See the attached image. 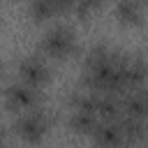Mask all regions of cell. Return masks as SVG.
<instances>
[{
  "mask_svg": "<svg viewBox=\"0 0 148 148\" xmlns=\"http://www.w3.org/2000/svg\"><path fill=\"white\" fill-rule=\"evenodd\" d=\"M79 49L76 44V32L67 21H53L39 37V51L49 58H69Z\"/></svg>",
  "mask_w": 148,
  "mask_h": 148,
  "instance_id": "1",
  "label": "cell"
},
{
  "mask_svg": "<svg viewBox=\"0 0 148 148\" xmlns=\"http://www.w3.org/2000/svg\"><path fill=\"white\" fill-rule=\"evenodd\" d=\"M49 127H51V116H49V111L44 106L32 109V111L16 113L14 116V123H12L14 136L21 139L23 143H30V146H37L49 134Z\"/></svg>",
  "mask_w": 148,
  "mask_h": 148,
  "instance_id": "2",
  "label": "cell"
},
{
  "mask_svg": "<svg viewBox=\"0 0 148 148\" xmlns=\"http://www.w3.org/2000/svg\"><path fill=\"white\" fill-rule=\"evenodd\" d=\"M44 104V92L42 88H35V86H28L18 79L9 81L5 86V106L7 111H12L14 116L16 113H23V111H32V109H39Z\"/></svg>",
  "mask_w": 148,
  "mask_h": 148,
  "instance_id": "3",
  "label": "cell"
},
{
  "mask_svg": "<svg viewBox=\"0 0 148 148\" xmlns=\"http://www.w3.org/2000/svg\"><path fill=\"white\" fill-rule=\"evenodd\" d=\"M16 79L35 86V88H44L51 81V65L44 58V53H28L16 62Z\"/></svg>",
  "mask_w": 148,
  "mask_h": 148,
  "instance_id": "4",
  "label": "cell"
},
{
  "mask_svg": "<svg viewBox=\"0 0 148 148\" xmlns=\"http://www.w3.org/2000/svg\"><path fill=\"white\" fill-rule=\"evenodd\" d=\"M120 72L127 90H141L148 86V58L141 53H123Z\"/></svg>",
  "mask_w": 148,
  "mask_h": 148,
  "instance_id": "5",
  "label": "cell"
},
{
  "mask_svg": "<svg viewBox=\"0 0 148 148\" xmlns=\"http://www.w3.org/2000/svg\"><path fill=\"white\" fill-rule=\"evenodd\" d=\"M90 136L97 148H125L127 146L120 120H99Z\"/></svg>",
  "mask_w": 148,
  "mask_h": 148,
  "instance_id": "6",
  "label": "cell"
},
{
  "mask_svg": "<svg viewBox=\"0 0 148 148\" xmlns=\"http://www.w3.org/2000/svg\"><path fill=\"white\" fill-rule=\"evenodd\" d=\"M72 7H74V2H67V0H30L28 2V14L35 21H44V18L72 12Z\"/></svg>",
  "mask_w": 148,
  "mask_h": 148,
  "instance_id": "7",
  "label": "cell"
},
{
  "mask_svg": "<svg viewBox=\"0 0 148 148\" xmlns=\"http://www.w3.org/2000/svg\"><path fill=\"white\" fill-rule=\"evenodd\" d=\"M120 127L125 134L127 146H136L148 141V120L146 118H134V116H120Z\"/></svg>",
  "mask_w": 148,
  "mask_h": 148,
  "instance_id": "8",
  "label": "cell"
},
{
  "mask_svg": "<svg viewBox=\"0 0 148 148\" xmlns=\"http://www.w3.org/2000/svg\"><path fill=\"white\" fill-rule=\"evenodd\" d=\"M97 123H99L97 113L83 111V109H69V118H67L69 130H74L79 134H92L95 127H97Z\"/></svg>",
  "mask_w": 148,
  "mask_h": 148,
  "instance_id": "9",
  "label": "cell"
},
{
  "mask_svg": "<svg viewBox=\"0 0 148 148\" xmlns=\"http://www.w3.org/2000/svg\"><path fill=\"white\" fill-rule=\"evenodd\" d=\"M113 14L123 23H139L141 21V14H143V7L136 0H118L116 7H113Z\"/></svg>",
  "mask_w": 148,
  "mask_h": 148,
  "instance_id": "10",
  "label": "cell"
},
{
  "mask_svg": "<svg viewBox=\"0 0 148 148\" xmlns=\"http://www.w3.org/2000/svg\"><path fill=\"white\" fill-rule=\"evenodd\" d=\"M113 53H116V49H113L111 44H106V42H95V44H90V46L86 49V53H83V65L104 62V60H109Z\"/></svg>",
  "mask_w": 148,
  "mask_h": 148,
  "instance_id": "11",
  "label": "cell"
},
{
  "mask_svg": "<svg viewBox=\"0 0 148 148\" xmlns=\"http://www.w3.org/2000/svg\"><path fill=\"white\" fill-rule=\"evenodd\" d=\"M99 7V2L97 0H81V2H74V7H72V14H76L79 18H86L90 12H95Z\"/></svg>",
  "mask_w": 148,
  "mask_h": 148,
  "instance_id": "12",
  "label": "cell"
},
{
  "mask_svg": "<svg viewBox=\"0 0 148 148\" xmlns=\"http://www.w3.org/2000/svg\"><path fill=\"white\" fill-rule=\"evenodd\" d=\"M14 132L12 127H2V136H0V148H14Z\"/></svg>",
  "mask_w": 148,
  "mask_h": 148,
  "instance_id": "13",
  "label": "cell"
},
{
  "mask_svg": "<svg viewBox=\"0 0 148 148\" xmlns=\"http://www.w3.org/2000/svg\"><path fill=\"white\" fill-rule=\"evenodd\" d=\"M139 92H141V97H143V104H146V109H148V86H146V88H141Z\"/></svg>",
  "mask_w": 148,
  "mask_h": 148,
  "instance_id": "14",
  "label": "cell"
}]
</instances>
